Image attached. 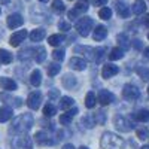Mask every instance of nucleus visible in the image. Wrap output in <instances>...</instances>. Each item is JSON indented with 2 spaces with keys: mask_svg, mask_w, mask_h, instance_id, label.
<instances>
[{
  "mask_svg": "<svg viewBox=\"0 0 149 149\" xmlns=\"http://www.w3.org/2000/svg\"><path fill=\"white\" fill-rule=\"evenodd\" d=\"M143 57H145L146 60H149V46L143 49Z\"/></svg>",
  "mask_w": 149,
  "mask_h": 149,
  "instance_id": "obj_48",
  "label": "nucleus"
},
{
  "mask_svg": "<svg viewBox=\"0 0 149 149\" xmlns=\"http://www.w3.org/2000/svg\"><path fill=\"white\" fill-rule=\"evenodd\" d=\"M94 119H95V124H98V125H104L106 124V112L104 110H98L97 113L94 115Z\"/></svg>",
  "mask_w": 149,
  "mask_h": 149,
  "instance_id": "obj_35",
  "label": "nucleus"
},
{
  "mask_svg": "<svg viewBox=\"0 0 149 149\" xmlns=\"http://www.w3.org/2000/svg\"><path fill=\"white\" fill-rule=\"evenodd\" d=\"M95 6H104L107 3V0H93Z\"/></svg>",
  "mask_w": 149,
  "mask_h": 149,
  "instance_id": "obj_47",
  "label": "nucleus"
},
{
  "mask_svg": "<svg viewBox=\"0 0 149 149\" xmlns=\"http://www.w3.org/2000/svg\"><path fill=\"white\" fill-rule=\"evenodd\" d=\"M113 124H115V128L121 133H130L134 128L133 122L127 116H122V115H116L113 119Z\"/></svg>",
  "mask_w": 149,
  "mask_h": 149,
  "instance_id": "obj_5",
  "label": "nucleus"
},
{
  "mask_svg": "<svg viewBox=\"0 0 149 149\" xmlns=\"http://www.w3.org/2000/svg\"><path fill=\"white\" fill-rule=\"evenodd\" d=\"M107 36V29L104 26H97L94 29V33H93V37H94V40H103L104 37Z\"/></svg>",
  "mask_w": 149,
  "mask_h": 149,
  "instance_id": "obj_20",
  "label": "nucleus"
},
{
  "mask_svg": "<svg viewBox=\"0 0 149 149\" xmlns=\"http://www.w3.org/2000/svg\"><path fill=\"white\" fill-rule=\"evenodd\" d=\"M64 42V37L61 36V34H51L48 37V43L49 45H52V46H58Z\"/></svg>",
  "mask_w": 149,
  "mask_h": 149,
  "instance_id": "obj_31",
  "label": "nucleus"
},
{
  "mask_svg": "<svg viewBox=\"0 0 149 149\" xmlns=\"http://www.w3.org/2000/svg\"><path fill=\"white\" fill-rule=\"evenodd\" d=\"M26 37H27V30H18V31H15L14 34L10 36L9 43L12 46H19L24 40H26Z\"/></svg>",
  "mask_w": 149,
  "mask_h": 149,
  "instance_id": "obj_10",
  "label": "nucleus"
},
{
  "mask_svg": "<svg viewBox=\"0 0 149 149\" xmlns=\"http://www.w3.org/2000/svg\"><path fill=\"white\" fill-rule=\"evenodd\" d=\"M58 29H60L61 31H69V30H70V24H69L67 21L61 19V21L58 22Z\"/></svg>",
  "mask_w": 149,
  "mask_h": 149,
  "instance_id": "obj_43",
  "label": "nucleus"
},
{
  "mask_svg": "<svg viewBox=\"0 0 149 149\" xmlns=\"http://www.w3.org/2000/svg\"><path fill=\"white\" fill-rule=\"evenodd\" d=\"M52 10L57 12V14H63L66 10V6L63 3V0H54L52 2Z\"/></svg>",
  "mask_w": 149,
  "mask_h": 149,
  "instance_id": "obj_33",
  "label": "nucleus"
},
{
  "mask_svg": "<svg viewBox=\"0 0 149 149\" xmlns=\"http://www.w3.org/2000/svg\"><path fill=\"white\" fill-rule=\"evenodd\" d=\"M33 51H34L33 57H34L36 63H43L45 58H46V49H45L43 46H37V48L33 49Z\"/></svg>",
  "mask_w": 149,
  "mask_h": 149,
  "instance_id": "obj_19",
  "label": "nucleus"
},
{
  "mask_svg": "<svg viewBox=\"0 0 149 149\" xmlns=\"http://www.w3.org/2000/svg\"><path fill=\"white\" fill-rule=\"evenodd\" d=\"M0 14H2V9H0Z\"/></svg>",
  "mask_w": 149,
  "mask_h": 149,
  "instance_id": "obj_57",
  "label": "nucleus"
},
{
  "mask_svg": "<svg viewBox=\"0 0 149 149\" xmlns=\"http://www.w3.org/2000/svg\"><path fill=\"white\" fill-rule=\"evenodd\" d=\"M133 46H134L136 51H142V49H143V42L140 39H134L133 40Z\"/></svg>",
  "mask_w": 149,
  "mask_h": 149,
  "instance_id": "obj_46",
  "label": "nucleus"
},
{
  "mask_svg": "<svg viewBox=\"0 0 149 149\" xmlns=\"http://www.w3.org/2000/svg\"><path fill=\"white\" fill-rule=\"evenodd\" d=\"M140 149H149V146H142Z\"/></svg>",
  "mask_w": 149,
  "mask_h": 149,
  "instance_id": "obj_53",
  "label": "nucleus"
},
{
  "mask_svg": "<svg viewBox=\"0 0 149 149\" xmlns=\"http://www.w3.org/2000/svg\"><path fill=\"white\" fill-rule=\"evenodd\" d=\"M6 24H8L9 29H18L24 24V18L19 14H10L6 19Z\"/></svg>",
  "mask_w": 149,
  "mask_h": 149,
  "instance_id": "obj_11",
  "label": "nucleus"
},
{
  "mask_svg": "<svg viewBox=\"0 0 149 149\" xmlns=\"http://www.w3.org/2000/svg\"><path fill=\"white\" fill-rule=\"evenodd\" d=\"M143 24H145L146 27H149V14L145 17V19H143Z\"/></svg>",
  "mask_w": 149,
  "mask_h": 149,
  "instance_id": "obj_49",
  "label": "nucleus"
},
{
  "mask_svg": "<svg viewBox=\"0 0 149 149\" xmlns=\"http://www.w3.org/2000/svg\"><path fill=\"white\" fill-rule=\"evenodd\" d=\"M73 51L76 52V54L84 52V54L86 55V58L94 61V48H91V46H81V45H78V46L73 48Z\"/></svg>",
  "mask_w": 149,
  "mask_h": 149,
  "instance_id": "obj_15",
  "label": "nucleus"
},
{
  "mask_svg": "<svg viewBox=\"0 0 149 149\" xmlns=\"http://www.w3.org/2000/svg\"><path fill=\"white\" fill-rule=\"evenodd\" d=\"M0 3H3V5H8V3H9V0H0Z\"/></svg>",
  "mask_w": 149,
  "mask_h": 149,
  "instance_id": "obj_51",
  "label": "nucleus"
},
{
  "mask_svg": "<svg viewBox=\"0 0 149 149\" xmlns=\"http://www.w3.org/2000/svg\"><path fill=\"white\" fill-rule=\"evenodd\" d=\"M64 57H66V52H64V49H55V51L52 52V58L55 60V61H63L64 60Z\"/></svg>",
  "mask_w": 149,
  "mask_h": 149,
  "instance_id": "obj_39",
  "label": "nucleus"
},
{
  "mask_svg": "<svg viewBox=\"0 0 149 149\" xmlns=\"http://www.w3.org/2000/svg\"><path fill=\"white\" fill-rule=\"evenodd\" d=\"M48 97H49V100H51V102L52 100H57V98L60 97V91L54 88V90H51V91L48 93Z\"/></svg>",
  "mask_w": 149,
  "mask_h": 149,
  "instance_id": "obj_45",
  "label": "nucleus"
},
{
  "mask_svg": "<svg viewBox=\"0 0 149 149\" xmlns=\"http://www.w3.org/2000/svg\"><path fill=\"white\" fill-rule=\"evenodd\" d=\"M148 95H149V85H148Z\"/></svg>",
  "mask_w": 149,
  "mask_h": 149,
  "instance_id": "obj_55",
  "label": "nucleus"
},
{
  "mask_svg": "<svg viewBox=\"0 0 149 149\" xmlns=\"http://www.w3.org/2000/svg\"><path fill=\"white\" fill-rule=\"evenodd\" d=\"M61 84H63V86H64V88H67V90H72V88H74V85L78 84V79L74 78L73 74L67 73V74H64V76H63V79H61Z\"/></svg>",
  "mask_w": 149,
  "mask_h": 149,
  "instance_id": "obj_17",
  "label": "nucleus"
},
{
  "mask_svg": "<svg viewBox=\"0 0 149 149\" xmlns=\"http://www.w3.org/2000/svg\"><path fill=\"white\" fill-rule=\"evenodd\" d=\"M95 103H97V95L93 91L86 93V95H85V106L88 109H93L95 106Z\"/></svg>",
  "mask_w": 149,
  "mask_h": 149,
  "instance_id": "obj_29",
  "label": "nucleus"
},
{
  "mask_svg": "<svg viewBox=\"0 0 149 149\" xmlns=\"http://www.w3.org/2000/svg\"><path fill=\"white\" fill-rule=\"evenodd\" d=\"M12 149H33V142L31 137L27 133L17 134L12 139Z\"/></svg>",
  "mask_w": 149,
  "mask_h": 149,
  "instance_id": "obj_3",
  "label": "nucleus"
},
{
  "mask_svg": "<svg viewBox=\"0 0 149 149\" xmlns=\"http://www.w3.org/2000/svg\"><path fill=\"white\" fill-rule=\"evenodd\" d=\"M78 149H90L88 146H81V148H78Z\"/></svg>",
  "mask_w": 149,
  "mask_h": 149,
  "instance_id": "obj_52",
  "label": "nucleus"
},
{
  "mask_svg": "<svg viewBox=\"0 0 149 149\" xmlns=\"http://www.w3.org/2000/svg\"><path fill=\"white\" fill-rule=\"evenodd\" d=\"M0 86L6 91H15L17 90V82L10 78H0Z\"/></svg>",
  "mask_w": 149,
  "mask_h": 149,
  "instance_id": "obj_16",
  "label": "nucleus"
},
{
  "mask_svg": "<svg viewBox=\"0 0 149 149\" xmlns=\"http://www.w3.org/2000/svg\"><path fill=\"white\" fill-rule=\"evenodd\" d=\"M74 106V100H73V98L72 97H63V98H61V100H60V109L61 110H69L70 107H73Z\"/></svg>",
  "mask_w": 149,
  "mask_h": 149,
  "instance_id": "obj_28",
  "label": "nucleus"
},
{
  "mask_svg": "<svg viewBox=\"0 0 149 149\" xmlns=\"http://www.w3.org/2000/svg\"><path fill=\"white\" fill-rule=\"evenodd\" d=\"M45 36H46V30L45 29H34L31 33H30V40L31 42H40L45 39Z\"/></svg>",
  "mask_w": 149,
  "mask_h": 149,
  "instance_id": "obj_18",
  "label": "nucleus"
},
{
  "mask_svg": "<svg viewBox=\"0 0 149 149\" xmlns=\"http://www.w3.org/2000/svg\"><path fill=\"white\" fill-rule=\"evenodd\" d=\"M136 72L139 73V76H140L143 81H148V79H149V72H148L145 67H137V69H136Z\"/></svg>",
  "mask_w": 149,
  "mask_h": 149,
  "instance_id": "obj_42",
  "label": "nucleus"
},
{
  "mask_svg": "<svg viewBox=\"0 0 149 149\" xmlns=\"http://www.w3.org/2000/svg\"><path fill=\"white\" fill-rule=\"evenodd\" d=\"M33 115L31 113H22L19 116H17L10 124V128L9 131L14 133V134H22V133H27L31 127H33Z\"/></svg>",
  "mask_w": 149,
  "mask_h": 149,
  "instance_id": "obj_1",
  "label": "nucleus"
},
{
  "mask_svg": "<svg viewBox=\"0 0 149 149\" xmlns=\"http://www.w3.org/2000/svg\"><path fill=\"white\" fill-rule=\"evenodd\" d=\"M148 136H149V133H148L146 128H139V130H137V137H139L140 140H145Z\"/></svg>",
  "mask_w": 149,
  "mask_h": 149,
  "instance_id": "obj_44",
  "label": "nucleus"
},
{
  "mask_svg": "<svg viewBox=\"0 0 149 149\" xmlns=\"http://www.w3.org/2000/svg\"><path fill=\"white\" fill-rule=\"evenodd\" d=\"M93 27H94V21H93V18H88V17L81 18L76 22V30H78L79 36H82V37L88 36L93 31Z\"/></svg>",
  "mask_w": 149,
  "mask_h": 149,
  "instance_id": "obj_4",
  "label": "nucleus"
},
{
  "mask_svg": "<svg viewBox=\"0 0 149 149\" xmlns=\"http://www.w3.org/2000/svg\"><path fill=\"white\" fill-rule=\"evenodd\" d=\"M145 10H146V3L143 0H136L134 5H133V14L134 15H142Z\"/></svg>",
  "mask_w": 149,
  "mask_h": 149,
  "instance_id": "obj_27",
  "label": "nucleus"
},
{
  "mask_svg": "<svg viewBox=\"0 0 149 149\" xmlns=\"http://www.w3.org/2000/svg\"><path fill=\"white\" fill-rule=\"evenodd\" d=\"M30 84L33 86H39L42 84V73H40L39 69H36V70L31 72V74H30Z\"/></svg>",
  "mask_w": 149,
  "mask_h": 149,
  "instance_id": "obj_24",
  "label": "nucleus"
},
{
  "mask_svg": "<svg viewBox=\"0 0 149 149\" xmlns=\"http://www.w3.org/2000/svg\"><path fill=\"white\" fill-rule=\"evenodd\" d=\"M55 113H57V107H55L54 104L48 103V104L43 107V115H45L46 118H51V116H54Z\"/></svg>",
  "mask_w": 149,
  "mask_h": 149,
  "instance_id": "obj_34",
  "label": "nucleus"
},
{
  "mask_svg": "<svg viewBox=\"0 0 149 149\" xmlns=\"http://www.w3.org/2000/svg\"><path fill=\"white\" fill-rule=\"evenodd\" d=\"M2 98H6V100H9L8 103H10L14 107H19V106L22 104V100H21L19 97H17V98H12V97H8V95H3V94H2Z\"/></svg>",
  "mask_w": 149,
  "mask_h": 149,
  "instance_id": "obj_40",
  "label": "nucleus"
},
{
  "mask_svg": "<svg viewBox=\"0 0 149 149\" xmlns=\"http://www.w3.org/2000/svg\"><path fill=\"white\" fill-rule=\"evenodd\" d=\"M72 118H73V116L69 113V112H67V113H63V115L60 116V124H63V125H70Z\"/></svg>",
  "mask_w": 149,
  "mask_h": 149,
  "instance_id": "obj_41",
  "label": "nucleus"
},
{
  "mask_svg": "<svg viewBox=\"0 0 149 149\" xmlns=\"http://www.w3.org/2000/svg\"><path fill=\"white\" fill-rule=\"evenodd\" d=\"M133 118L139 122H148L149 121V110L148 109H140L139 112L133 113Z\"/></svg>",
  "mask_w": 149,
  "mask_h": 149,
  "instance_id": "obj_25",
  "label": "nucleus"
},
{
  "mask_svg": "<svg viewBox=\"0 0 149 149\" xmlns=\"http://www.w3.org/2000/svg\"><path fill=\"white\" fill-rule=\"evenodd\" d=\"M100 145H102V149H124L122 137H119L118 134L110 133V131L103 133Z\"/></svg>",
  "mask_w": 149,
  "mask_h": 149,
  "instance_id": "obj_2",
  "label": "nucleus"
},
{
  "mask_svg": "<svg viewBox=\"0 0 149 149\" xmlns=\"http://www.w3.org/2000/svg\"><path fill=\"white\" fill-rule=\"evenodd\" d=\"M69 66L70 69L73 70H78V72H82L86 69V61L84 58H79V57H73L70 61H69Z\"/></svg>",
  "mask_w": 149,
  "mask_h": 149,
  "instance_id": "obj_12",
  "label": "nucleus"
},
{
  "mask_svg": "<svg viewBox=\"0 0 149 149\" xmlns=\"http://www.w3.org/2000/svg\"><path fill=\"white\" fill-rule=\"evenodd\" d=\"M118 72H119L118 66H115V64L109 63V64H104V66H103L102 76H103L104 79H109V78H112V76H115V74H116Z\"/></svg>",
  "mask_w": 149,
  "mask_h": 149,
  "instance_id": "obj_13",
  "label": "nucleus"
},
{
  "mask_svg": "<svg viewBox=\"0 0 149 149\" xmlns=\"http://www.w3.org/2000/svg\"><path fill=\"white\" fill-rule=\"evenodd\" d=\"M12 115H14V110H12V107L9 106H3L0 107V122H6L12 118Z\"/></svg>",
  "mask_w": 149,
  "mask_h": 149,
  "instance_id": "obj_23",
  "label": "nucleus"
},
{
  "mask_svg": "<svg viewBox=\"0 0 149 149\" xmlns=\"http://www.w3.org/2000/svg\"><path fill=\"white\" fill-rule=\"evenodd\" d=\"M124 49L121 48V46H116V48H112L110 49V54H109V58H110V61H116V60H121L122 57H124Z\"/></svg>",
  "mask_w": 149,
  "mask_h": 149,
  "instance_id": "obj_26",
  "label": "nucleus"
},
{
  "mask_svg": "<svg viewBox=\"0 0 149 149\" xmlns=\"http://www.w3.org/2000/svg\"><path fill=\"white\" fill-rule=\"evenodd\" d=\"M140 97V90L134 84H127L122 88V98L127 102H134Z\"/></svg>",
  "mask_w": 149,
  "mask_h": 149,
  "instance_id": "obj_6",
  "label": "nucleus"
},
{
  "mask_svg": "<svg viewBox=\"0 0 149 149\" xmlns=\"http://www.w3.org/2000/svg\"><path fill=\"white\" fill-rule=\"evenodd\" d=\"M97 102L100 103L102 106H107L113 102V94L107 90H100L97 94Z\"/></svg>",
  "mask_w": 149,
  "mask_h": 149,
  "instance_id": "obj_9",
  "label": "nucleus"
},
{
  "mask_svg": "<svg viewBox=\"0 0 149 149\" xmlns=\"http://www.w3.org/2000/svg\"><path fill=\"white\" fill-rule=\"evenodd\" d=\"M148 39H149V33H148Z\"/></svg>",
  "mask_w": 149,
  "mask_h": 149,
  "instance_id": "obj_56",
  "label": "nucleus"
},
{
  "mask_svg": "<svg viewBox=\"0 0 149 149\" xmlns=\"http://www.w3.org/2000/svg\"><path fill=\"white\" fill-rule=\"evenodd\" d=\"M104 54H106V48H103V46L94 48V61L95 63H100V61L103 60V57H104Z\"/></svg>",
  "mask_w": 149,
  "mask_h": 149,
  "instance_id": "obj_32",
  "label": "nucleus"
},
{
  "mask_svg": "<svg viewBox=\"0 0 149 149\" xmlns=\"http://www.w3.org/2000/svg\"><path fill=\"white\" fill-rule=\"evenodd\" d=\"M12 60H14V55H12L9 51H6V49H0V63L9 64V63H12Z\"/></svg>",
  "mask_w": 149,
  "mask_h": 149,
  "instance_id": "obj_30",
  "label": "nucleus"
},
{
  "mask_svg": "<svg viewBox=\"0 0 149 149\" xmlns=\"http://www.w3.org/2000/svg\"><path fill=\"white\" fill-rule=\"evenodd\" d=\"M82 124H84V127H86V128H94L95 119H94V116H91V115H85V116L82 118Z\"/></svg>",
  "mask_w": 149,
  "mask_h": 149,
  "instance_id": "obj_37",
  "label": "nucleus"
},
{
  "mask_svg": "<svg viewBox=\"0 0 149 149\" xmlns=\"http://www.w3.org/2000/svg\"><path fill=\"white\" fill-rule=\"evenodd\" d=\"M98 17H100L102 19H110L112 18V10L106 6H103L100 10H98Z\"/></svg>",
  "mask_w": 149,
  "mask_h": 149,
  "instance_id": "obj_38",
  "label": "nucleus"
},
{
  "mask_svg": "<svg viewBox=\"0 0 149 149\" xmlns=\"http://www.w3.org/2000/svg\"><path fill=\"white\" fill-rule=\"evenodd\" d=\"M90 9V3H88V0H79V2H76V5H74V12H76L78 15H82L85 14L86 10Z\"/></svg>",
  "mask_w": 149,
  "mask_h": 149,
  "instance_id": "obj_21",
  "label": "nucleus"
},
{
  "mask_svg": "<svg viewBox=\"0 0 149 149\" xmlns=\"http://www.w3.org/2000/svg\"><path fill=\"white\" fill-rule=\"evenodd\" d=\"M60 70H61V66L58 64V61L57 63H51L48 66V74L49 76H55V74L60 73Z\"/></svg>",
  "mask_w": 149,
  "mask_h": 149,
  "instance_id": "obj_36",
  "label": "nucleus"
},
{
  "mask_svg": "<svg viewBox=\"0 0 149 149\" xmlns=\"http://www.w3.org/2000/svg\"><path fill=\"white\" fill-rule=\"evenodd\" d=\"M40 104H42V94L39 91L31 93L29 95V98H27V106L30 109H33V110H37V109L40 107Z\"/></svg>",
  "mask_w": 149,
  "mask_h": 149,
  "instance_id": "obj_8",
  "label": "nucleus"
},
{
  "mask_svg": "<svg viewBox=\"0 0 149 149\" xmlns=\"http://www.w3.org/2000/svg\"><path fill=\"white\" fill-rule=\"evenodd\" d=\"M63 149H74V148H73L72 145H64V146H63Z\"/></svg>",
  "mask_w": 149,
  "mask_h": 149,
  "instance_id": "obj_50",
  "label": "nucleus"
},
{
  "mask_svg": "<svg viewBox=\"0 0 149 149\" xmlns=\"http://www.w3.org/2000/svg\"><path fill=\"white\" fill-rule=\"evenodd\" d=\"M116 42H118V45L124 49V51H127V49L130 48V39H128L127 33H119L116 36Z\"/></svg>",
  "mask_w": 149,
  "mask_h": 149,
  "instance_id": "obj_22",
  "label": "nucleus"
},
{
  "mask_svg": "<svg viewBox=\"0 0 149 149\" xmlns=\"http://www.w3.org/2000/svg\"><path fill=\"white\" fill-rule=\"evenodd\" d=\"M39 2H42V3H46V2H48V0H39Z\"/></svg>",
  "mask_w": 149,
  "mask_h": 149,
  "instance_id": "obj_54",
  "label": "nucleus"
},
{
  "mask_svg": "<svg viewBox=\"0 0 149 149\" xmlns=\"http://www.w3.org/2000/svg\"><path fill=\"white\" fill-rule=\"evenodd\" d=\"M116 6V12H118V15L121 18H128L130 17V6L125 3V2H121V0H118V2L115 3Z\"/></svg>",
  "mask_w": 149,
  "mask_h": 149,
  "instance_id": "obj_14",
  "label": "nucleus"
},
{
  "mask_svg": "<svg viewBox=\"0 0 149 149\" xmlns=\"http://www.w3.org/2000/svg\"><path fill=\"white\" fill-rule=\"evenodd\" d=\"M34 140L39 146H51V145L55 143L51 139V136H48V133H45V131H37L34 134Z\"/></svg>",
  "mask_w": 149,
  "mask_h": 149,
  "instance_id": "obj_7",
  "label": "nucleus"
}]
</instances>
